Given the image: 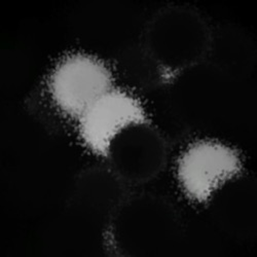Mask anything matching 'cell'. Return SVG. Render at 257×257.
I'll return each instance as SVG.
<instances>
[{
	"label": "cell",
	"instance_id": "6da1fadb",
	"mask_svg": "<svg viewBox=\"0 0 257 257\" xmlns=\"http://www.w3.org/2000/svg\"><path fill=\"white\" fill-rule=\"evenodd\" d=\"M50 84L60 108L70 116L80 117L96 100L111 90L112 74L98 59L77 54L59 64Z\"/></svg>",
	"mask_w": 257,
	"mask_h": 257
},
{
	"label": "cell",
	"instance_id": "7a4b0ae2",
	"mask_svg": "<svg viewBox=\"0 0 257 257\" xmlns=\"http://www.w3.org/2000/svg\"><path fill=\"white\" fill-rule=\"evenodd\" d=\"M241 170V160L232 148L213 141L190 145L178 164V176L186 194L207 201L213 191Z\"/></svg>",
	"mask_w": 257,
	"mask_h": 257
},
{
	"label": "cell",
	"instance_id": "3957f363",
	"mask_svg": "<svg viewBox=\"0 0 257 257\" xmlns=\"http://www.w3.org/2000/svg\"><path fill=\"white\" fill-rule=\"evenodd\" d=\"M145 121V111L135 97L120 90H109L79 117V132L93 152L107 156L112 139L120 130Z\"/></svg>",
	"mask_w": 257,
	"mask_h": 257
}]
</instances>
